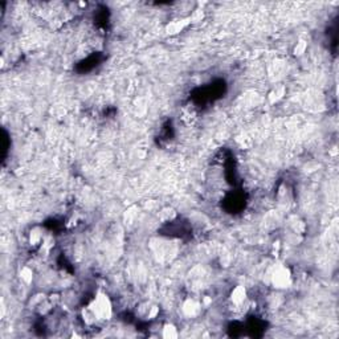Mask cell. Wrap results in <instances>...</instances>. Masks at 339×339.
<instances>
[{"label": "cell", "instance_id": "52a82bcc", "mask_svg": "<svg viewBox=\"0 0 339 339\" xmlns=\"http://www.w3.org/2000/svg\"><path fill=\"white\" fill-rule=\"evenodd\" d=\"M285 93H286V87H285V85H278V86H275V89L269 93V96H268V101H269V104H272V105H275V104H277L280 100L284 98Z\"/></svg>", "mask_w": 339, "mask_h": 339}, {"label": "cell", "instance_id": "277c9868", "mask_svg": "<svg viewBox=\"0 0 339 339\" xmlns=\"http://www.w3.org/2000/svg\"><path fill=\"white\" fill-rule=\"evenodd\" d=\"M159 306L155 305V303L151 302H145L142 305H139V307L137 309V314L142 319H146V321H152L155 319L158 314H159Z\"/></svg>", "mask_w": 339, "mask_h": 339}, {"label": "cell", "instance_id": "8992f818", "mask_svg": "<svg viewBox=\"0 0 339 339\" xmlns=\"http://www.w3.org/2000/svg\"><path fill=\"white\" fill-rule=\"evenodd\" d=\"M46 234L48 233H44V229L40 228V227H33L28 233V243L32 248L40 249Z\"/></svg>", "mask_w": 339, "mask_h": 339}, {"label": "cell", "instance_id": "7a4b0ae2", "mask_svg": "<svg viewBox=\"0 0 339 339\" xmlns=\"http://www.w3.org/2000/svg\"><path fill=\"white\" fill-rule=\"evenodd\" d=\"M266 282L275 289L285 290L293 284V275L288 266L282 264H275L266 272Z\"/></svg>", "mask_w": 339, "mask_h": 339}, {"label": "cell", "instance_id": "ba28073f", "mask_svg": "<svg viewBox=\"0 0 339 339\" xmlns=\"http://www.w3.org/2000/svg\"><path fill=\"white\" fill-rule=\"evenodd\" d=\"M19 277L25 285H31L33 282V278H35V272L31 266L25 265L19 272Z\"/></svg>", "mask_w": 339, "mask_h": 339}, {"label": "cell", "instance_id": "6da1fadb", "mask_svg": "<svg viewBox=\"0 0 339 339\" xmlns=\"http://www.w3.org/2000/svg\"><path fill=\"white\" fill-rule=\"evenodd\" d=\"M87 307L96 317L97 323L110 321L113 317V303L109 296L104 292H97L92 301L87 303Z\"/></svg>", "mask_w": 339, "mask_h": 339}, {"label": "cell", "instance_id": "30bf717a", "mask_svg": "<svg viewBox=\"0 0 339 339\" xmlns=\"http://www.w3.org/2000/svg\"><path fill=\"white\" fill-rule=\"evenodd\" d=\"M176 217V212L172 210V208H165L159 212V219H161L163 223H170Z\"/></svg>", "mask_w": 339, "mask_h": 339}, {"label": "cell", "instance_id": "8fae6325", "mask_svg": "<svg viewBox=\"0 0 339 339\" xmlns=\"http://www.w3.org/2000/svg\"><path fill=\"white\" fill-rule=\"evenodd\" d=\"M307 49V42H298L297 44H296V46H294V51L293 53L297 57H299V56H302L305 52H306Z\"/></svg>", "mask_w": 339, "mask_h": 339}, {"label": "cell", "instance_id": "5b68a950", "mask_svg": "<svg viewBox=\"0 0 339 339\" xmlns=\"http://www.w3.org/2000/svg\"><path fill=\"white\" fill-rule=\"evenodd\" d=\"M192 23L191 21V18H180L176 19V20H172L170 21L167 25H166V33L170 35V36H174V35H178V33L183 32L184 29Z\"/></svg>", "mask_w": 339, "mask_h": 339}, {"label": "cell", "instance_id": "3957f363", "mask_svg": "<svg viewBox=\"0 0 339 339\" xmlns=\"http://www.w3.org/2000/svg\"><path fill=\"white\" fill-rule=\"evenodd\" d=\"M202 309L203 303L200 301H197L196 298L188 297L182 303V312L188 318H196L202 313Z\"/></svg>", "mask_w": 339, "mask_h": 339}, {"label": "cell", "instance_id": "9c48e42d", "mask_svg": "<svg viewBox=\"0 0 339 339\" xmlns=\"http://www.w3.org/2000/svg\"><path fill=\"white\" fill-rule=\"evenodd\" d=\"M162 337L166 339H175L179 337L178 327L174 323H166L162 327Z\"/></svg>", "mask_w": 339, "mask_h": 339}]
</instances>
